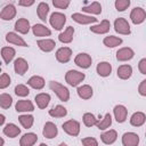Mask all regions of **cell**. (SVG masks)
Listing matches in <instances>:
<instances>
[{"label":"cell","instance_id":"cell-26","mask_svg":"<svg viewBox=\"0 0 146 146\" xmlns=\"http://www.w3.org/2000/svg\"><path fill=\"white\" fill-rule=\"evenodd\" d=\"M32 31L35 36H48L51 34L50 30L42 24H34L32 26Z\"/></svg>","mask_w":146,"mask_h":146},{"label":"cell","instance_id":"cell-24","mask_svg":"<svg viewBox=\"0 0 146 146\" xmlns=\"http://www.w3.org/2000/svg\"><path fill=\"white\" fill-rule=\"evenodd\" d=\"M116 138H117V132L115 130H113V129H111V130H108V131H106V132H104V133L100 135L102 141L104 144H106V145L113 144L116 140Z\"/></svg>","mask_w":146,"mask_h":146},{"label":"cell","instance_id":"cell-25","mask_svg":"<svg viewBox=\"0 0 146 146\" xmlns=\"http://www.w3.org/2000/svg\"><path fill=\"white\" fill-rule=\"evenodd\" d=\"M6 40L9 42V43H13V44H16V46H21V47H26L27 43L21 38L18 36L16 33L14 32H9L6 34Z\"/></svg>","mask_w":146,"mask_h":146},{"label":"cell","instance_id":"cell-8","mask_svg":"<svg viewBox=\"0 0 146 146\" xmlns=\"http://www.w3.org/2000/svg\"><path fill=\"white\" fill-rule=\"evenodd\" d=\"M122 144L123 146H138L139 136L135 132H125L122 136Z\"/></svg>","mask_w":146,"mask_h":146},{"label":"cell","instance_id":"cell-34","mask_svg":"<svg viewBox=\"0 0 146 146\" xmlns=\"http://www.w3.org/2000/svg\"><path fill=\"white\" fill-rule=\"evenodd\" d=\"M112 124V116L110 113H106L104 117H99L98 122H97V128L99 130H105L107 128H110V125Z\"/></svg>","mask_w":146,"mask_h":146},{"label":"cell","instance_id":"cell-9","mask_svg":"<svg viewBox=\"0 0 146 146\" xmlns=\"http://www.w3.org/2000/svg\"><path fill=\"white\" fill-rule=\"evenodd\" d=\"M16 16V8L14 5L9 3V5H6L1 13H0V18L2 21H11L14 17Z\"/></svg>","mask_w":146,"mask_h":146},{"label":"cell","instance_id":"cell-21","mask_svg":"<svg viewBox=\"0 0 146 146\" xmlns=\"http://www.w3.org/2000/svg\"><path fill=\"white\" fill-rule=\"evenodd\" d=\"M73 34H74V27L73 26H67L66 30L58 35V40L63 43H70L73 40Z\"/></svg>","mask_w":146,"mask_h":146},{"label":"cell","instance_id":"cell-23","mask_svg":"<svg viewBox=\"0 0 146 146\" xmlns=\"http://www.w3.org/2000/svg\"><path fill=\"white\" fill-rule=\"evenodd\" d=\"M38 140V136L33 132L25 133L21 140H19V146H33Z\"/></svg>","mask_w":146,"mask_h":146},{"label":"cell","instance_id":"cell-27","mask_svg":"<svg viewBox=\"0 0 146 146\" xmlns=\"http://www.w3.org/2000/svg\"><path fill=\"white\" fill-rule=\"evenodd\" d=\"M145 121H146V115L143 112H136L130 117V123L133 127H140L145 123Z\"/></svg>","mask_w":146,"mask_h":146},{"label":"cell","instance_id":"cell-12","mask_svg":"<svg viewBox=\"0 0 146 146\" xmlns=\"http://www.w3.org/2000/svg\"><path fill=\"white\" fill-rule=\"evenodd\" d=\"M114 112V116L117 123H123L127 120V115H128V110L125 108V106L123 105H115L113 108Z\"/></svg>","mask_w":146,"mask_h":146},{"label":"cell","instance_id":"cell-6","mask_svg":"<svg viewBox=\"0 0 146 146\" xmlns=\"http://www.w3.org/2000/svg\"><path fill=\"white\" fill-rule=\"evenodd\" d=\"M130 18H131V22L133 24H141L145 19H146V11L140 8V7H136L131 10L130 13Z\"/></svg>","mask_w":146,"mask_h":146},{"label":"cell","instance_id":"cell-46","mask_svg":"<svg viewBox=\"0 0 146 146\" xmlns=\"http://www.w3.org/2000/svg\"><path fill=\"white\" fill-rule=\"evenodd\" d=\"M138 68L141 74H146V58H141L138 63Z\"/></svg>","mask_w":146,"mask_h":146},{"label":"cell","instance_id":"cell-31","mask_svg":"<svg viewBox=\"0 0 146 146\" xmlns=\"http://www.w3.org/2000/svg\"><path fill=\"white\" fill-rule=\"evenodd\" d=\"M82 11H86V13H89V14L99 15V14L102 13V6H100V3H99V2L94 1V2L89 3L88 6L82 7Z\"/></svg>","mask_w":146,"mask_h":146},{"label":"cell","instance_id":"cell-1","mask_svg":"<svg viewBox=\"0 0 146 146\" xmlns=\"http://www.w3.org/2000/svg\"><path fill=\"white\" fill-rule=\"evenodd\" d=\"M49 88L57 95V97L59 98V100L67 102L70 99V91L63 84H60V83H58L56 81H50L49 82Z\"/></svg>","mask_w":146,"mask_h":146},{"label":"cell","instance_id":"cell-3","mask_svg":"<svg viewBox=\"0 0 146 146\" xmlns=\"http://www.w3.org/2000/svg\"><path fill=\"white\" fill-rule=\"evenodd\" d=\"M49 23L50 25L55 29V30H62L64 24L66 23V16L62 13H52L50 15V18H49Z\"/></svg>","mask_w":146,"mask_h":146},{"label":"cell","instance_id":"cell-42","mask_svg":"<svg viewBox=\"0 0 146 146\" xmlns=\"http://www.w3.org/2000/svg\"><path fill=\"white\" fill-rule=\"evenodd\" d=\"M114 5L117 11H124L130 6V1L129 0H116Z\"/></svg>","mask_w":146,"mask_h":146},{"label":"cell","instance_id":"cell-44","mask_svg":"<svg viewBox=\"0 0 146 146\" xmlns=\"http://www.w3.org/2000/svg\"><path fill=\"white\" fill-rule=\"evenodd\" d=\"M82 145L83 146H98V141L96 140V138L94 137H87V138H83L81 140Z\"/></svg>","mask_w":146,"mask_h":146},{"label":"cell","instance_id":"cell-30","mask_svg":"<svg viewBox=\"0 0 146 146\" xmlns=\"http://www.w3.org/2000/svg\"><path fill=\"white\" fill-rule=\"evenodd\" d=\"M27 84L30 87H32L33 89L40 90V89H42L44 87V80H43V78H41L39 75H33V76H31L29 79Z\"/></svg>","mask_w":146,"mask_h":146},{"label":"cell","instance_id":"cell-49","mask_svg":"<svg viewBox=\"0 0 146 146\" xmlns=\"http://www.w3.org/2000/svg\"><path fill=\"white\" fill-rule=\"evenodd\" d=\"M3 123H5V115H3V114H1V115H0V124L2 125Z\"/></svg>","mask_w":146,"mask_h":146},{"label":"cell","instance_id":"cell-39","mask_svg":"<svg viewBox=\"0 0 146 146\" xmlns=\"http://www.w3.org/2000/svg\"><path fill=\"white\" fill-rule=\"evenodd\" d=\"M83 123L86 127H92V125H96L97 122H98V119L95 117V115L92 113H84L83 114Z\"/></svg>","mask_w":146,"mask_h":146},{"label":"cell","instance_id":"cell-2","mask_svg":"<svg viewBox=\"0 0 146 146\" xmlns=\"http://www.w3.org/2000/svg\"><path fill=\"white\" fill-rule=\"evenodd\" d=\"M86 75L84 73H81L79 71H75V70H70L67 71V73L65 74V80L66 82L72 86V87H76L80 82H82L84 80Z\"/></svg>","mask_w":146,"mask_h":146},{"label":"cell","instance_id":"cell-29","mask_svg":"<svg viewBox=\"0 0 146 146\" xmlns=\"http://www.w3.org/2000/svg\"><path fill=\"white\" fill-rule=\"evenodd\" d=\"M1 57L5 64H9L15 57V49L11 47H2L1 48Z\"/></svg>","mask_w":146,"mask_h":146},{"label":"cell","instance_id":"cell-32","mask_svg":"<svg viewBox=\"0 0 146 146\" xmlns=\"http://www.w3.org/2000/svg\"><path fill=\"white\" fill-rule=\"evenodd\" d=\"M132 74V67L130 65H121L117 68V76L122 80H127Z\"/></svg>","mask_w":146,"mask_h":146},{"label":"cell","instance_id":"cell-35","mask_svg":"<svg viewBox=\"0 0 146 146\" xmlns=\"http://www.w3.org/2000/svg\"><path fill=\"white\" fill-rule=\"evenodd\" d=\"M103 43L106 47H108V48H114V47L120 46L122 43V39L121 38H117V36H114V35H108V36H105L104 38Z\"/></svg>","mask_w":146,"mask_h":146},{"label":"cell","instance_id":"cell-10","mask_svg":"<svg viewBox=\"0 0 146 146\" xmlns=\"http://www.w3.org/2000/svg\"><path fill=\"white\" fill-rule=\"evenodd\" d=\"M71 56H72V50L68 47H62L56 51V59L59 63H67L71 59Z\"/></svg>","mask_w":146,"mask_h":146},{"label":"cell","instance_id":"cell-5","mask_svg":"<svg viewBox=\"0 0 146 146\" xmlns=\"http://www.w3.org/2000/svg\"><path fill=\"white\" fill-rule=\"evenodd\" d=\"M114 30L120 34H124V35L130 34V25L127 22V19H124L123 17H119V18L115 19Z\"/></svg>","mask_w":146,"mask_h":146},{"label":"cell","instance_id":"cell-7","mask_svg":"<svg viewBox=\"0 0 146 146\" xmlns=\"http://www.w3.org/2000/svg\"><path fill=\"white\" fill-rule=\"evenodd\" d=\"M91 62H92L91 57H90L88 54H86V52H80V54H78L76 57H75V59H74L75 65H78V66L81 67V68H88V67H90Z\"/></svg>","mask_w":146,"mask_h":146},{"label":"cell","instance_id":"cell-36","mask_svg":"<svg viewBox=\"0 0 146 146\" xmlns=\"http://www.w3.org/2000/svg\"><path fill=\"white\" fill-rule=\"evenodd\" d=\"M36 13H38L39 18H40L41 21L46 22L47 15H48V13H49V6H48V3H46V2H40V3L38 5Z\"/></svg>","mask_w":146,"mask_h":146},{"label":"cell","instance_id":"cell-28","mask_svg":"<svg viewBox=\"0 0 146 146\" xmlns=\"http://www.w3.org/2000/svg\"><path fill=\"white\" fill-rule=\"evenodd\" d=\"M15 30L22 34H26L30 31V23L26 18H19L15 23Z\"/></svg>","mask_w":146,"mask_h":146},{"label":"cell","instance_id":"cell-43","mask_svg":"<svg viewBox=\"0 0 146 146\" xmlns=\"http://www.w3.org/2000/svg\"><path fill=\"white\" fill-rule=\"evenodd\" d=\"M10 84V78L7 73H2L0 76V89H5Z\"/></svg>","mask_w":146,"mask_h":146},{"label":"cell","instance_id":"cell-17","mask_svg":"<svg viewBox=\"0 0 146 146\" xmlns=\"http://www.w3.org/2000/svg\"><path fill=\"white\" fill-rule=\"evenodd\" d=\"M15 110L17 112H32V111H34V106H33L31 100L22 99V100H18L16 103Z\"/></svg>","mask_w":146,"mask_h":146},{"label":"cell","instance_id":"cell-19","mask_svg":"<svg viewBox=\"0 0 146 146\" xmlns=\"http://www.w3.org/2000/svg\"><path fill=\"white\" fill-rule=\"evenodd\" d=\"M36 44H38V47H39L42 51H44V52H49V51L54 50V48H55V46H56L55 41L51 40V39L38 40V41H36Z\"/></svg>","mask_w":146,"mask_h":146},{"label":"cell","instance_id":"cell-48","mask_svg":"<svg viewBox=\"0 0 146 146\" xmlns=\"http://www.w3.org/2000/svg\"><path fill=\"white\" fill-rule=\"evenodd\" d=\"M33 3H34L33 0H21V1H18V5H19V6H24V7L32 6Z\"/></svg>","mask_w":146,"mask_h":146},{"label":"cell","instance_id":"cell-52","mask_svg":"<svg viewBox=\"0 0 146 146\" xmlns=\"http://www.w3.org/2000/svg\"><path fill=\"white\" fill-rule=\"evenodd\" d=\"M40 146H48V145H46V144H43V143H42V144H40Z\"/></svg>","mask_w":146,"mask_h":146},{"label":"cell","instance_id":"cell-18","mask_svg":"<svg viewBox=\"0 0 146 146\" xmlns=\"http://www.w3.org/2000/svg\"><path fill=\"white\" fill-rule=\"evenodd\" d=\"M34 100L36 103V106L39 108H46L50 102V95L49 94H44V92H41V94H38L35 95L34 97Z\"/></svg>","mask_w":146,"mask_h":146},{"label":"cell","instance_id":"cell-45","mask_svg":"<svg viewBox=\"0 0 146 146\" xmlns=\"http://www.w3.org/2000/svg\"><path fill=\"white\" fill-rule=\"evenodd\" d=\"M52 5L59 9H66L70 5V1L68 0H54Z\"/></svg>","mask_w":146,"mask_h":146},{"label":"cell","instance_id":"cell-20","mask_svg":"<svg viewBox=\"0 0 146 146\" xmlns=\"http://www.w3.org/2000/svg\"><path fill=\"white\" fill-rule=\"evenodd\" d=\"M96 71L98 73V75H100L103 78H106L112 72V65L107 62H100V63H98V65L96 67Z\"/></svg>","mask_w":146,"mask_h":146},{"label":"cell","instance_id":"cell-41","mask_svg":"<svg viewBox=\"0 0 146 146\" xmlns=\"http://www.w3.org/2000/svg\"><path fill=\"white\" fill-rule=\"evenodd\" d=\"M15 94H16L18 97H26V96H29L30 90H29V88H27L26 86H24V84H17V86L15 87Z\"/></svg>","mask_w":146,"mask_h":146},{"label":"cell","instance_id":"cell-51","mask_svg":"<svg viewBox=\"0 0 146 146\" xmlns=\"http://www.w3.org/2000/svg\"><path fill=\"white\" fill-rule=\"evenodd\" d=\"M3 144H5V140H3V139H1V146H3Z\"/></svg>","mask_w":146,"mask_h":146},{"label":"cell","instance_id":"cell-11","mask_svg":"<svg viewBox=\"0 0 146 146\" xmlns=\"http://www.w3.org/2000/svg\"><path fill=\"white\" fill-rule=\"evenodd\" d=\"M135 56V52L131 48L129 47H124V48H121L116 51V59L119 62H125V60H130L131 58H133Z\"/></svg>","mask_w":146,"mask_h":146},{"label":"cell","instance_id":"cell-16","mask_svg":"<svg viewBox=\"0 0 146 146\" xmlns=\"http://www.w3.org/2000/svg\"><path fill=\"white\" fill-rule=\"evenodd\" d=\"M72 19L79 24H90V23H95L97 22L96 17L92 16H87V15H82L80 13H74L72 14Z\"/></svg>","mask_w":146,"mask_h":146},{"label":"cell","instance_id":"cell-15","mask_svg":"<svg viewBox=\"0 0 146 146\" xmlns=\"http://www.w3.org/2000/svg\"><path fill=\"white\" fill-rule=\"evenodd\" d=\"M110 27H111L110 21L104 19V21H102L99 24L91 26V27H90V31L94 32V33H97V34H104V33H107V32L110 31Z\"/></svg>","mask_w":146,"mask_h":146},{"label":"cell","instance_id":"cell-33","mask_svg":"<svg viewBox=\"0 0 146 146\" xmlns=\"http://www.w3.org/2000/svg\"><path fill=\"white\" fill-rule=\"evenodd\" d=\"M78 95L82 99H89L92 96V88L89 84H83L78 88Z\"/></svg>","mask_w":146,"mask_h":146},{"label":"cell","instance_id":"cell-50","mask_svg":"<svg viewBox=\"0 0 146 146\" xmlns=\"http://www.w3.org/2000/svg\"><path fill=\"white\" fill-rule=\"evenodd\" d=\"M58 146H67V144H65V143H62V144H59Z\"/></svg>","mask_w":146,"mask_h":146},{"label":"cell","instance_id":"cell-4","mask_svg":"<svg viewBox=\"0 0 146 146\" xmlns=\"http://www.w3.org/2000/svg\"><path fill=\"white\" fill-rule=\"evenodd\" d=\"M63 130L70 136H78L80 132V123L76 120H68L63 123Z\"/></svg>","mask_w":146,"mask_h":146},{"label":"cell","instance_id":"cell-38","mask_svg":"<svg viewBox=\"0 0 146 146\" xmlns=\"http://www.w3.org/2000/svg\"><path fill=\"white\" fill-rule=\"evenodd\" d=\"M18 121H19V123L22 124L23 128L29 129V128H31L33 125L34 117L32 115H27V114L26 115H19L18 116Z\"/></svg>","mask_w":146,"mask_h":146},{"label":"cell","instance_id":"cell-40","mask_svg":"<svg viewBox=\"0 0 146 146\" xmlns=\"http://www.w3.org/2000/svg\"><path fill=\"white\" fill-rule=\"evenodd\" d=\"M13 104V98L8 94H1L0 95V106L2 108H9Z\"/></svg>","mask_w":146,"mask_h":146},{"label":"cell","instance_id":"cell-13","mask_svg":"<svg viewBox=\"0 0 146 146\" xmlns=\"http://www.w3.org/2000/svg\"><path fill=\"white\" fill-rule=\"evenodd\" d=\"M42 133H43V136L46 138L51 139V138H55L57 136L58 129H57V127H56L55 123H52V122L49 121V122H46V124L43 127V130H42Z\"/></svg>","mask_w":146,"mask_h":146},{"label":"cell","instance_id":"cell-37","mask_svg":"<svg viewBox=\"0 0 146 146\" xmlns=\"http://www.w3.org/2000/svg\"><path fill=\"white\" fill-rule=\"evenodd\" d=\"M66 114H67V111L62 105H57L51 110H49V115L52 117H64Z\"/></svg>","mask_w":146,"mask_h":146},{"label":"cell","instance_id":"cell-22","mask_svg":"<svg viewBox=\"0 0 146 146\" xmlns=\"http://www.w3.org/2000/svg\"><path fill=\"white\" fill-rule=\"evenodd\" d=\"M2 131H3V133H5L7 137H9V138H15V137H17V136L21 133V129H19L16 124H14V123H8V124H6Z\"/></svg>","mask_w":146,"mask_h":146},{"label":"cell","instance_id":"cell-47","mask_svg":"<svg viewBox=\"0 0 146 146\" xmlns=\"http://www.w3.org/2000/svg\"><path fill=\"white\" fill-rule=\"evenodd\" d=\"M138 92H139V95L146 97V80H143L140 82V84L138 87Z\"/></svg>","mask_w":146,"mask_h":146},{"label":"cell","instance_id":"cell-14","mask_svg":"<svg viewBox=\"0 0 146 146\" xmlns=\"http://www.w3.org/2000/svg\"><path fill=\"white\" fill-rule=\"evenodd\" d=\"M14 70H15V72H16L17 74L23 75V74H25L26 71L29 70V64H27V62H26L24 58L18 57V58L15 59V62H14Z\"/></svg>","mask_w":146,"mask_h":146}]
</instances>
